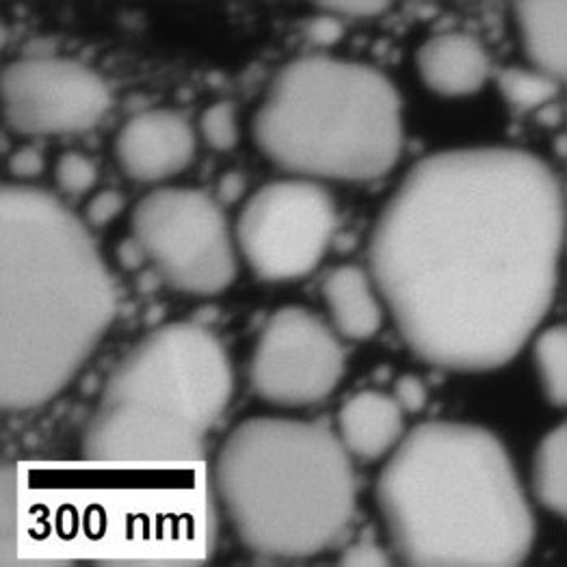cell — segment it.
I'll return each mask as SVG.
<instances>
[{"label": "cell", "instance_id": "11", "mask_svg": "<svg viewBox=\"0 0 567 567\" xmlns=\"http://www.w3.org/2000/svg\"><path fill=\"white\" fill-rule=\"evenodd\" d=\"M122 169L140 183H161L183 174L195 156V135L176 111H145L124 124L115 140Z\"/></svg>", "mask_w": 567, "mask_h": 567}, {"label": "cell", "instance_id": "1", "mask_svg": "<svg viewBox=\"0 0 567 567\" xmlns=\"http://www.w3.org/2000/svg\"><path fill=\"white\" fill-rule=\"evenodd\" d=\"M566 193L516 147L423 158L379 215L371 276L408 347L433 367L512 362L544 321L564 260Z\"/></svg>", "mask_w": 567, "mask_h": 567}, {"label": "cell", "instance_id": "29", "mask_svg": "<svg viewBox=\"0 0 567 567\" xmlns=\"http://www.w3.org/2000/svg\"><path fill=\"white\" fill-rule=\"evenodd\" d=\"M120 258H122V265L126 269H135L142 265V260H145V251H143L142 245L137 243V238L133 237L128 243L122 245V251H120Z\"/></svg>", "mask_w": 567, "mask_h": 567}, {"label": "cell", "instance_id": "20", "mask_svg": "<svg viewBox=\"0 0 567 567\" xmlns=\"http://www.w3.org/2000/svg\"><path fill=\"white\" fill-rule=\"evenodd\" d=\"M54 174H56V185L70 195L87 193L97 181V167H95L94 161L79 152L63 154L56 163Z\"/></svg>", "mask_w": 567, "mask_h": 567}, {"label": "cell", "instance_id": "17", "mask_svg": "<svg viewBox=\"0 0 567 567\" xmlns=\"http://www.w3.org/2000/svg\"><path fill=\"white\" fill-rule=\"evenodd\" d=\"M564 262H566V319L561 326L539 336L535 344V364L546 394L567 408V195L566 238H564Z\"/></svg>", "mask_w": 567, "mask_h": 567}, {"label": "cell", "instance_id": "25", "mask_svg": "<svg viewBox=\"0 0 567 567\" xmlns=\"http://www.w3.org/2000/svg\"><path fill=\"white\" fill-rule=\"evenodd\" d=\"M392 396L399 401V405L405 412H421L426 403L425 383L419 378H412V375L399 379Z\"/></svg>", "mask_w": 567, "mask_h": 567}, {"label": "cell", "instance_id": "10", "mask_svg": "<svg viewBox=\"0 0 567 567\" xmlns=\"http://www.w3.org/2000/svg\"><path fill=\"white\" fill-rule=\"evenodd\" d=\"M344 349L312 312L290 306L274 312L254 349L249 378L254 392L284 408L315 405L344 378Z\"/></svg>", "mask_w": 567, "mask_h": 567}, {"label": "cell", "instance_id": "27", "mask_svg": "<svg viewBox=\"0 0 567 567\" xmlns=\"http://www.w3.org/2000/svg\"><path fill=\"white\" fill-rule=\"evenodd\" d=\"M308 35L317 42V44H333L340 35H342V27L338 22L336 16L328 18H315L308 22Z\"/></svg>", "mask_w": 567, "mask_h": 567}, {"label": "cell", "instance_id": "16", "mask_svg": "<svg viewBox=\"0 0 567 567\" xmlns=\"http://www.w3.org/2000/svg\"><path fill=\"white\" fill-rule=\"evenodd\" d=\"M535 494L539 503L566 522L567 557V429L559 426L544 437L533 466Z\"/></svg>", "mask_w": 567, "mask_h": 567}, {"label": "cell", "instance_id": "3", "mask_svg": "<svg viewBox=\"0 0 567 567\" xmlns=\"http://www.w3.org/2000/svg\"><path fill=\"white\" fill-rule=\"evenodd\" d=\"M388 537L408 566L512 567L533 550L535 518L514 462L487 429H412L378 483Z\"/></svg>", "mask_w": 567, "mask_h": 567}, {"label": "cell", "instance_id": "18", "mask_svg": "<svg viewBox=\"0 0 567 567\" xmlns=\"http://www.w3.org/2000/svg\"><path fill=\"white\" fill-rule=\"evenodd\" d=\"M498 87L505 100L516 111H533L550 102L559 92V81L539 72L524 68H507L498 72Z\"/></svg>", "mask_w": 567, "mask_h": 567}, {"label": "cell", "instance_id": "14", "mask_svg": "<svg viewBox=\"0 0 567 567\" xmlns=\"http://www.w3.org/2000/svg\"><path fill=\"white\" fill-rule=\"evenodd\" d=\"M333 328L349 340H369L381 330V303L375 280L355 265L333 269L323 284Z\"/></svg>", "mask_w": 567, "mask_h": 567}, {"label": "cell", "instance_id": "5", "mask_svg": "<svg viewBox=\"0 0 567 567\" xmlns=\"http://www.w3.org/2000/svg\"><path fill=\"white\" fill-rule=\"evenodd\" d=\"M235 390L215 333L172 323L147 333L106 381L81 453L120 466H178L204 460V437Z\"/></svg>", "mask_w": 567, "mask_h": 567}, {"label": "cell", "instance_id": "13", "mask_svg": "<svg viewBox=\"0 0 567 567\" xmlns=\"http://www.w3.org/2000/svg\"><path fill=\"white\" fill-rule=\"evenodd\" d=\"M403 408L390 394L362 390L338 414V431L344 449L360 462H378L403 440Z\"/></svg>", "mask_w": 567, "mask_h": 567}, {"label": "cell", "instance_id": "2", "mask_svg": "<svg viewBox=\"0 0 567 567\" xmlns=\"http://www.w3.org/2000/svg\"><path fill=\"white\" fill-rule=\"evenodd\" d=\"M117 312L113 278L83 221L38 187L0 193V403L52 401L92 358Z\"/></svg>", "mask_w": 567, "mask_h": 567}, {"label": "cell", "instance_id": "24", "mask_svg": "<svg viewBox=\"0 0 567 567\" xmlns=\"http://www.w3.org/2000/svg\"><path fill=\"white\" fill-rule=\"evenodd\" d=\"M342 566H390V557L383 553V548L378 546L373 539H360L353 544L340 559Z\"/></svg>", "mask_w": 567, "mask_h": 567}, {"label": "cell", "instance_id": "9", "mask_svg": "<svg viewBox=\"0 0 567 567\" xmlns=\"http://www.w3.org/2000/svg\"><path fill=\"white\" fill-rule=\"evenodd\" d=\"M4 124L27 137L81 135L111 109L104 79L83 63L56 56H31L2 70Z\"/></svg>", "mask_w": 567, "mask_h": 567}, {"label": "cell", "instance_id": "22", "mask_svg": "<svg viewBox=\"0 0 567 567\" xmlns=\"http://www.w3.org/2000/svg\"><path fill=\"white\" fill-rule=\"evenodd\" d=\"M319 7L336 18H375L381 16L390 2L378 0H338V2H319Z\"/></svg>", "mask_w": 567, "mask_h": 567}, {"label": "cell", "instance_id": "21", "mask_svg": "<svg viewBox=\"0 0 567 567\" xmlns=\"http://www.w3.org/2000/svg\"><path fill=\"white\" fill-rule=\"evenodd\" d=\"M2 564H11L16 557V526H18V496H16V468H2Z\"/></svg>", "mask_w": 567, "mask_h": 567}, {"label": "cell", "instance_id": "8", "mask_svg": "<svg viewBox=\"0 0 567 567\" xmlns=\"http://www.w3.org/2000/svg\"><path fill=\"white\" fill-rule=\"evenodd\" d=\"M336 206L308 178L280 181L256 190L240 210L237 240L251 271L267 282L310 276L330 249Z\"/></svg>", "mask_w": 567, "mask_h": 567}, {"label": "cell", "instance_id": "7", "mask_svg": "<svg viewBox=\"0 0 567 567\" xmlns=\"http://www.w3.org/2000/svg\"><path fill=\"white\" fill-rule=\"evenodd\" d=\"M133 237L181 292L213 297L237 278V249L217 199L195 189L152 190L137 204Z\"/></svg>", "mask_w": 567, "mask_h": 567}, {"label": "cell", "instance_id": "28", "mask_svg": "<svg viewBox=\"0 0 567 567\" xmlns=\"http://www.w3.org/2000/svg\"><path fill=\"white\" fill-rule=\"evenodd\" d=\"M245 190V178L240 174H226L219 183V197L224 204H233Z\"/></svg>", "mask_w": 567, "mask_h": 567}, {"label": "cell", "instance_id": "6", "mask_svg": "<svg viewBox=\"0 0 567 567\" xmlns=\"http://www.w3.org/2000/svg\"><path fill=\"white\" fill-rule=\"evenodd\" d=\"M254 140L284 172L371 183L403 152V106L375 68L301 56L276 74L254 117Z\"/></svg>", "mask_w": 567, "mask_h": 567}, {"label": "cell", "instance_id": "19", "mask_svg": "<svg viewBox=\"0 0 567 567\" xmlns=\"http://www.w3.org/2000/svg\"><path fill=\"white\" fill-rule=\"evenodd\" d=\"M199 131L217 152H230L238 143L237 111L230 102H217L199 117Z\"/></svg>", "mask_w": 567, "mask_h": 567}, {"label": "cell", "instance_id": "4", "mask_svg": "<svg viewBox=\"0 0 567 567\" xmlns=\"http://www.w3.org/2000/svg\"><path fill=\"white\" fill-rule=\"evenodd\" d=\"M215 489L245 548L269 559L317 557L355 516L351 455L321 423L274 416L240 423L217 455Z\"/></svg>", "mask_w": 567, "mask_h": 567}, {"label": "cell", "instance_id": "12", "mask_svg": "<svg viewBox=\"0 0 567 567\" xmlns=\"http://www.w3.org/2000/svg\"><path fill=\"white\" fill-rule=\"evenodd\" d=\"M416 63L426 87L446 97L476 94L492 74L485 48L466 33H442L426 40Z\"/></svg>", "mask_w": 567, "mask_h": 567}, {"label": "cell", "instance_id": "15", "mask_svg": "<svg viewBox=\"0 0 567 567\" xmlns=\"http://www.w3.org/2000/svg\"><path fill=\"white\" fill-rule=\"evenodd\" d=\"M522 47L535 70L561 81L567 76L566 2H518Z\"/></svg>", "mask_w": 567, "mask_h": 567}, {"label": "cell", "instance_id": "26", "mask_svg": "<svg viewBox=\"0 0 567 567\" xmlns=\"http://www.w3.org/2000/svg\"><path fill=\"white\" fill-rule=\"evenodd\" d=\"M9 169L16 178H22V181L38 178L44 169V158L35 147H24L9 158Z\"/></svg>", "mask_w": 567, "mask_h": 567}, {"label": "cell", "instance_id": "23", "mask_svg": "<svg viewBox=\"0 0 567 567\" xmlns=\"http://www.w3.org/2000/svg\"><path fill=\"white\" fill-rule=\"evenodd\" d=\"M124 210V197L115 190H102L87 206V221L94 228H102L111 224Z\"/></svg>", "mask_w": 567, "mask_h": 567}]
</instances>
